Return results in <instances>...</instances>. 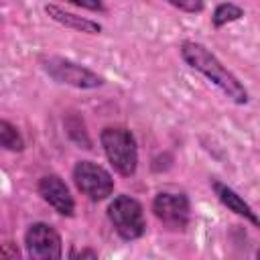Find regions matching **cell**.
Returning a JSON list of instances; mask_svg holds the SVG:
<instances>
[{"instance_id": "2", "label": "cell", "mask_w": 260, "mask_h": 260, "mask_svg": "<svg viewBox=\"0 0 260 260\" xmlns=\"http://www.w3.org/2000/svg\"><path fill=\"white\" fill-rule=\"evenodd\" d=\"M100 142L112 169L122 177H132L138 167V146L134 134L124 126H106Z\"/></svg>"}, {"instance_id": "16", "label": "cell", "mask_w": 260, "mask_h": 260, "mask_svg": "<svg viewBox=\"0 0 260 260\" xmlns=\"http://www.w3.org/2000/svg\"><path fill=\"white\" fill-rule=\"evenodd\" d=\"M18 256V250L10 244H0V258H14Z\"/></svg>"}, {"instance_id": "6", "label": "cell", "mask_w": 260, "mask_h": 260, "mask_svg": "<svg viewBox=\"0 0 260 260\" xmlns=\"http://www.w3.org/2000/svg\"><path fill=\"white\" fill-rule=\"evenodd\" d=\"M152 211L171 230H185L191 219V203L185 193H156L152 199Z\"/></svg>"}, {"instance_id": "8", "label": "cell", "mask_w": 260, "mask_h": 260, "mask_svg": "<svg viewBox=\"0 0 260 260\" xmlns=\"http://www.w3.org/2000/svg\"><path fill=\"white\" fill-rule=\"evenodd\" d=\"M37 189H39V195L57 213H61L65 217H71L75 213V201H73L65 181L59 175H45V177H41Z\"/></svg>"}, {"instance_id": "12", "label": "cell", "mask_w": 260, "mask_h": 260, "mask_svg": "<svg viewBox=\"0 0 260 260\" xmlns=\"http://www.w3.org/2000/svg\"><path fill=\"white\" fill-rule=\"evenodd\" d=\"M0 146L12 152H22L24 150V138L22 134L16 130V126H12L8 120L0 118Z\"/></svg>"}, {"instance_id": "1", "label": "cell", "mask_w": 260, "mask_h": 260, "mask_svg": "<svg viewBox=\"0 0 260 260\" xmlns=\"http://www.w3.org/2000/svg\"><path fill=\"white\" fill-rule=\"evenodd\" d=\"M181 57L185 59V63L199 71L201 75H205L211 83H215L225 98H230L234 104H248V89L244 87V83L201 43L195 41H185L181 45Z\"/></svg>"}, {"instance_id": "10", "label": "cell", "mask_w": 260, "mask_h": 260, "mask_svg": "<svg viewBox=\"0 0 260 260\" xmlns=\"http://www.w3.org/2000/svg\"><path fill=\"white\" fill-rule=\"evenodd\" d=\"M45 12L59 24L67 26V28H73L77 32H87V35H100L102 32V24L95 22V20H89V18H83V16H77L73 12H67L55 4H47L45 6Z\"/></svg>"}, {"instance_id": "11", "label": "cell", "mask_w": 260, "mask_h": 260, "mask_svg": "<svg viewBox=\"0 0 260 260\" xmlns=\"http://www.w3.org/2000/svg\"><path fill=\"white\" fill-rule=\"evenodd\" d=\"M244 16V8L234 4V2H221L215 6L213 14H211V24L215 28H221L225 26L228 22H234V20H240Z\"/></svg>"}, {"instance_id": "7", "label": "cell", "mask_w": 260, "mask_h": 260, "mask_svg": "<svg viewBox=\"0 0 260 260\" xmlns=\"http://www.w3.org/2000/svg\"><path fill=\"white\" fill-rule=\"evenodd\" d=\"M26 254L35 260H57L63 256V244L57 230L49 223H32L24 234Z\"/></svg>"}, {"instance_id": "5", "label": "cell", "mask_w": 260, "mask_h": 260, "mask_svg": "<svg viewBox=\"0 0 260 260\" xmlns=\"http://www.w3.org/2000/svg\"><path fill=\"white\" fill-rule=\"evenodd\" d=\"M73 183L91 201H104L114 193L112 175L93 160H79L73 167Z\"/></svg>"}, {"instance_id": "15", "label": "cell", "mask_w": 260, "mask_h": 260, "mask_svg": "<svg viewBox=\"0 0 260 260\" xmlns=\"http://www.w3.org/2000/svg\"><path fill=\"white\" fill-rule=\"evenodd\" d=\"M67 2H71L79 8H85V10H93V12H104L106 10L102 0H67Z\"/></svg>"}, {"instance_id": "4", "label": "cell", "mask_w": 260, "mask_h": 260, "mask_svg": "<svg viewBox=\"0 0 260 260\" xmlns=\"http://www.w3.org/2000/svg\"><path fill=\"white\" fill-rule=\"evenodd\" d=\"M41 63H43V69L49 73V77H53L59 83H65V85H71L77 89H93V87L104 85V79L95 71L79 65L71 59L51 55V57H45Z\"/></svg>"}, {"instance_id": "9", "label": "cell", "mask_w": 260, "mask_h": 260, "mask_svg": "<svg viewBox=\"0 0 260 260\" xmlns=\"http://www.w3.org/2000/svg\"><path fill=\"white\" fill-rule=\"evenodd\" d=\"M211 183V189H213V193L217 195V199L230 209V211H234L236 215H240V217H244V219H248L254 228H258L260 225V219H258V215H256V211L244 201V197L242 195H238L232 187H228L225 183H221V181H217V179H211L209 181Z\"/></svg>"}, {"instance_id": "14", "label": "cell", "mask_w": 260, "mask_h": 260, "mask_svg": "<svg viewBox=\"0 0 260 260\" xmlns=\"http://www.w3.org/2000/svg\"><path fill=\"white\" fill-rule=\"evenodd\" d=\"M171 6L183 10V12H189V14H197L205 8V2L203 0H167Z\"/></svg>"}, {"instance_id": "13", "label": "cell", "mask_w": 260, "mask_h": 260, "mask_svg": "<svg viewBox=\"0 0 260 260\" xmlns=\"http://www.w3.org/2000/svg\"><path fill=\"white\" fill-rule=\"evenodd\" d=\"M65 126H67L69 136H71L79 146H83V148H91V142H89V138H87V132H85V128H83V120H81V118L71 116V118L65 122Z\"/></svg>"}, {"instance_id": "17", "label": "cell", "mask_w": 260, "mask_h": 260, "mask_svg": "<svg viewBox=\"0 0 260 260\" xmlns=\"http://www.w3.org/2000/svg\"><path fill=\"white\" fill-rule=\"evenodd\" d=\"M71 258H93V260H98V252H95V250H81V252H71Z\"/></svg>"}, {"instance_id": "3", "label": "cell", "mask_w": 260, "mask_h": 260, "mask_svg": "<svg viewBox=\"0 0 260 260\" xmlns=\"http://www.w3.org/2000/svg\"><path fill=\"white\" fill-rule=\"evenodd\" d=\"M108 217L116 234L126 242L138 240L146 232V219H144L142 205L138 199L130 195H116L114 201L108 205Z\"/></svg>"}]
</instances>
